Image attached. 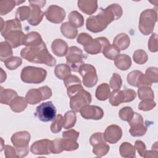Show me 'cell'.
I'll return each mask as SVG.
<instances>
[{
    "label": "cell",
    "mask_w": 158,
    "mask_h": 158,
    "mask_svg": "<svg viewBox=\"0 0 158 158\" xmlns=\"http://www.w3.org/2000/svg\"><path fill=\"white\" fill-rule=\"evenodd\" d=\"M123 14L122 7L118 4H112L101 10L96 15H91L86 21V28L93 33H99L105 30L112 21L120 19Z\"/></svg>",
    "instance_id": "obj_1"
},
{
    "label": "cell",
    "mask_w": 158,
    "mask_h": 158,
    "mask_svg": "<svg viewBox=\"0 0 158 158\" xmlns=\"http://www.w3.org/2000/svg\"><path fill=\"white\" fill-rule=\"evenodd\" d=\"M20 56L32 63L43 64L49 67H54L56 64V59L49 52L44 41L36 46L23 48L20 51Z\"/></svg>",
    "instance_id": "obj_2"
},
{
    "label": "cell",
    "mask_w": 158,
    "mask_h": 158,
    "mask_svg": "<svg viewBox=\"0 0 158 158\" xmlns=\"http://www.w3.org/2000/svg\"><path fill=\"white\" fill-rule=\"evenodd\" d=\"M30 134L27 131L16 132L11 136L10 140L16 151L18 157H24L28 154V143L30 141Z\"/></svg>",
    "instance_id": "obj_3"
},
{
    "label": "cell",
    "mask_w": 158,
    "mask_h": 158,
    "mask_svg": "<svg viewBox=\"0 0 158 158\" xmlns=\"http://www.w3.org/2000/svg\"><path fill=\"white\" fill-rule=\"evenodd\" d=\"M157 20V10L148 9L143 10L139 16V30L144 35H148L152 33L155 24Z\"/></svg>",
    "instance_id": "obj_4"
},
{
    "label": "cell",
    "mask_w": 158,
    "mask_h": 158,
    "mask_svg": "<svg viewBox=\"0 0 158 158\" xmlns=\"http://www.w3.org/2000/svg\"><path fill=\"white\" fill-rule=\"evenodd\" d=\"M47 76V72L43 68L27 66L23 68L20 78L23 82L30 84H38L44 81Z\"/></svg>",
    "instance_id": "obj_5"
},
{
    "label": "cell",
    "mask_w": 158,
    "mask_h": 158,
    "mask_svg": "<svg viewBox=\"0 0 158 158\" xmlns=\"http://www.w3.org/2000/svg\"><path fill=\"white\" fill-rule=\"evenodd\" d=\"M67 65L75 72H78L80 67L84 64L85 56L81 49L77 46H70L65 55Z\"/></svg>",
    "instance_id": "obj_6"
},
{
    "label": "cell",
    "mask_w": 158,
    "mask_h": 158,
    "mask_svg": "<svg viewBox=\"0 0 158 158\" xmlns=\"http://www.w3.org/2000/svg\"><path fill=\"white\" fill-rule=\"evenodd\" d=\"M51 96V89L48 86H44L38 89L33 88L28 90L26 94L25 99L28 104L34 105L49 99Z\"/></svg>",
    "instance_id": "obj_7"
},
{
    "label": "cell",
    "mask_w": 158,
    "mask_h": 158,
    "mask_svg": "<svg viewBox=\"0 0 158 158\" xmlns=\"http://www.w3.org/2000/svg\"><path fill=\"white\" fill-rule=\"evenodd\" d=\"M34 115L40 121L48 122L56 118V109L52 101H47L37 106Z\"/></svg>",
    "instance_id": "obj_8"
},
{
    "label": "cell",
    "mask_w": 158,
    "mask_h": 158,
    "mask_svg": "<svg viewBox=\"0 0 158 158\" xmlns=\"http://www.w3.org/2000/svg\"><path fill=\"white\" fill-rule=\"evenodd\" d=\"M136 96V92L131 89L112 91L109 95V102L112 106H117L123 102L133 101Z\"/></svg>",
    "instance_id": "obj_9"
},
{
    "label": "cell",
    "mask_w": 158,
    "mask_h": 158,
    "mask_svg": "<svg viewBox=\"0 0 158 158\" xmlns=\"http://www.w3.org/2000/svg\"><path fill=\"white\" fill-rule=\"evenodd\" d=\"M78 72L83 78V83L87 88L95 86L98 82V75L95 67L91 64H83L80 68Z\"/></svg>",
    "instance_id": "obj_10"
},
{
    "label": "cell",
    "mask_w": 158,
    "mask_h": 158,
    "mask_svg": "<svg viewBox=\"0 0 158 158\" xmlns=\"http://www.w3.org/2000/svg\"><path fill=\"white\" fill-rule=\"evenodd\" d=\"M91 101L92 97L91 94L84 89H82L78 93L70 98V107L72 110L78 112L83 106L89 104Z\"/></svg>",
    "instance_id": "obj_11"
},
{
    "label": "cell",
    "mask_w": 158,
    "mask_h": 158,
    "mask_svg": "<svg viewBox=\"0 0 158 158\" xmlns=\"http://www.w3.org/2000/svg\"><path fill=\"white\" fill-rule=\"evenodd\" d=\"M110 43L106 37H98L91 40L89 43L83 46L84 50L88 54L95 55L102 52L103 49Z\"/></svg>",
    "instance_id": "obj_12"
},
{
    "label": "cell",
    "mask_w": 158,
    "mask_h": 158,
    "mask_svg": "<svg viewBox=\"0 0 158 158\" xmlns=\"http://www.w3.org/2000/svg\"><path fill=\"white\" fill-rule=\"evenodd\" d=\"M46 19L53 23H61L65 17V10L57 5L49 6L44 12Z\"/></svg>",
    "instance_id": "obj_13"
},
{
    "label": "cell",
    "mask_w": 158,
    "mask_h": 158,
    "mask_svg": "<svg viewBox=\"0 0 158 158\" xmlns=\"http://www.w3.org/2000/svg\"><path fill=\"white\" fill-rule=\"evenodd\" d=\"M30 151L35 155H48L52 153V141L43 139L34 142L30 146Z\"/></svg>",
    "instance_id": "obj_14"
},
{
    "label": "cell",
    "mask_w": 158,
    "mask_h": 158,
    "mask_svg": "<svg viewBox=\"0 0 158 158\" xmlns=\"http://www.w3.org/2000/svg\"><path fill=\"white\" fill-rule=\"evenodd\" d=\"M80 112L81 117L87 120H100L104 116V111L100 107L89 104L83 106Z\"/></svg>",
    "instance_id": "obj_15"
},
{
    "label": "cell",
    "mask_w": 158,
    "mask_h": 158,
    "mask_svg": "<svg viewBox=\"0 0 158 158\" xmlns=\"http://www.w3.org/2000/svg\"><path fill=\"white\" fill-rule=\"evenodd\" d=\"M104 136L106 142L110 144H115L121 139L122 136V130L117 125H110L106 128Z\"/></svg>",
    "instance_id": "obj_16"
},
{
    "label": "cell",
    "mask_w": 158,
    "mask_h": 158,
    "mask_svg": "<svg viewBox=\"0 0 158 158\" xmlns=\"http://www.w3.org/2000/svg\"><path fill=\"white\" fill-rule=\"evenodd\" d=\"M15 30H22V25L19 20L15 19L4 22L1 18V33L4 38L10 31Z\"/></svg>",
    "instance_id": "obj_17"
},
{
    "label": "cell",
    "mask_w": 158,
    "mask_h": 158,
    "mask_svg": "<svg viewBox=\"0 0 158 158\" xmlns=\"http://www.w3.org/2000/svg\"><path fill=\"white\" fill-rule=\"evenodd\" d=\"M25 35L22 30H15L9 33L5 37V40L8 42L12 48H16L23 45Z\"/></svg>",
    "instance_id": "obj_18"
},
{
    "label": "cell",
    "mask_w": 158,
    "mask_h": 158,
    "mask_svg": "<svg viewBox=\"0 0 158 158\" xmlns=\"http://www.w3.org/2000/svg\"><path fill=\"white\" fill-rule=\"evenodd\" d=\"M77 5L79 9L87 15H92L98 9L97 1L79 0L77 1Z\"/></svg>",
    "instance_id": "obj_19"
},
{
    "label": "cell",
    "mask_w": 158,
    "mask_h": 158,
    "mask_svg": "<svg viewBox=\"0 0 158 158\" xmlns=\"http://www.w3.org/2000/svg\"><path fill=\"white\" fill-rule=\"evenodd\" d=\"M69 47L67 43L62 39H56L51 44L52 52L58 57H63L66 55Z\"/></svg>",
    "instance_id": "obj_20"
},
{
    "label": "cell",
    "mask_w": 158,
    "mask_h": 158,
    "mask_svg": "<svg viewBox=\"0 0 158 158\" xmlns=\"http://www.w3.org/2000/svg\"><path fill=\"white\" fill-rule=\"evenodd\" d=\"M43 42L40 34L36 31H31L25 35L23 45L28 47L36 46Z\"/></svg>",
    "instance_id": "obj_21"
},
{
    "label": "cell",
    "mask_w": 158,
    "mask_h": 158,
    "mask_svg": "<svg viewBox=\"0 0 158 158\" xmlns=\"http://www.w3.org/2000/svg\"><path fill=\"white\" fill-rule=\"evenodd\" d=\"M130 44V39L128 35L125 33L118 34L113 40V44L120 51L127 49Z\"/></svg>",
    "instance_id": "obj_22"
},
{
    "label": "cell",
    "mask_w": 158,
    "mask_h": 158,
    "mask_svg": "<svg viewBox=\"0 0 158 158\" xmlns=\"http://www.w3.org/2000/svg\"><path fill=\"white\" fill-rule=\"evenodd\" d=\"M44 13L38 7H31V13L27 21L32 26H37L43 20Z\"/></svg>",
    "instance_id": "obj_23"
},
{
    "label": "cell",
    "mask_w": 158,
    "mask_h": 158,
    "mask_svg": "<svg viewBox=\"0 0 158 158\" xmlns=\"http://www.w3.org/2000/svg\"><path fill=\"white\" fill-rule=\"evenodd\" d=\"M114 64L116 67L120 70H127L131 65V59L129 56L121 54L114 60Z\"/></svg>",
    "instance_id": "obj_24"
},
{
    "label": "cell",
    "mask_w": 158,
    "mask_h": 158,
    "mask_svg": "<svg viewBox=\"0 0 158 158\" xmlns=\"http://www.w3.org/2000/svg\"><path fill=\"white\" fill-rule=\"evenodd\" d=\"M17 93L15 91L12 89H4L1 87V98L0 102L2 104L10 105L11 102L17 97Z\"/></svg>",
    "instance_id": "obj_25"
},
{
    "label": "cell",
    "mask_w": 158,
    "mask_h": 158,
    "mask_svg": "<svg viewBox=\"0 0 158 158\" xmlns=\"http://www.w3.org/2000/svg\"><path fill=\"white\" fill-rule=\"evenodd\" d=\"M25 1H14V0H5L0 1V14L1 15H4L10 12L14 7L24 2Z\"/></svg>",
    "instance_id": "obj_26"
},
{
    "label": "cell",
    "mask_w": 158,
    "mask_h": 158,
    "mask_svg": "<svg viewBox=\"0 0 158 158\" xmlns=\"http://www.w3.org/2000/svg\"><path fill=\"white\" fill-rule=\"evenodd\" d=\"M26 99L22 96L16 97L10 104L9 106L11 110L15 112L19 113L23 111L27 106Z\"/></svg>",
    "instance_id": "obj_27"
},
{
    "label": "cell",
    "mask_w": 158,
    "mask_h": 158,
    "mask_svg": "<svg viewBox=\"0 0 158 158\" xmlns=\"http://www.w3.org/2000/svg\"><path fill=\"white\" fill-rule=\"evenodd\" d=\"M110 94V89L109 85L106 83H104L99 85L96 89V98L99 101H106L107 100L109 95Z\"/></svg>",
    "instance_id": "obj_28"
},
{
    "label": "cell",
    "mask_w": 158,
    "mask_h": 158,
    "mask_svg": "<svg viewBox=\"0 0 158 158\" xmlns=\"http://www.w3.org/2000/svg\"><path fill=\"white\" fill-rule=\"evenodd\" d=\"M120 156L123 157L135 158L136 157L135 147L128 142H124L121 144L119 148Z\"/></svg>",
    "instance_id": "obj_29"
},
{
    "label": "cell",
    "mask_w": 158,
    "mask_h": 158,
    "mask_svg": "<svg viewBox=\"0 0 158 158\" xmlns=\"http://www.w3.org/2000/svg\"><path fill=\"white\" fill-rule=\"evenodd\" d=\"M60 31L64 36L69 39H74L78 34V30L69 22L63 23L60 26Z\"/></svg>",
    "instance_id": "obj_30"
},
{
    "label": "cell",
    "mask_w": 158,
    "mask_h": 158,
    "mask_svg": "<svg viewBox=\"0 0 158 158\" xmlns=\"http://www.w3.org/2000/svg\"><path fill=\"white\" fill-rule=\"evenodd\" d=\"M69 22L75 28L81 27L84 24L83 15L77 10L72 11L69 15Z\"/></svg>",
    "instance_id": "obj_31"
},
{
    "label": "cell",
    "mask_w": 158,
    "mask_h": 158,
    "mask_svg": "<svg viewBox=\"0 0 158 158\" xmlns=\"http://www.w3.org/2000/svg\"><path fill=\"white\" fill-rule=\"evenodd\" d=\"M10 44L6 41H2L0 43V60L4 62L6 59L10 57L13 55V51Z\"/></svg>",
    "instance_id": "obj_32"
},
{
    "label": "cell",
    "mask_w": 158,
    "mask_h": 158,
    "mask_svg": "<svg viewBox=\"0 0 158 158\" xmlns=\"http://www.w3.org/2000/svg\"><path fill=\"white\" fill-rule=\"evenodd\" d=\"M71 69L67 64H60L56 66L54 69L55 75L60 80H64L67 76L71 74Z\"/></svg>",
    "instance_id": "obj_33"
},
{
    "label": "cell",
    "mask_w": 158,
    "mask_h": 158,
    "mask_svg": "<svg viewBox=\"0 0 158 158\" xmlns=\"http://www.w3.org/2000/svg\"><path fill=\"white\" fill-rule=\"evenodd\" d=\"M77 122L76 113L73 110L67 111L64 116V125L65 129H69L74 127Z\"/></svg>",
    "instance_id": "obj_34"
},
{
    "label": "cell",
    "mask_w": 158,
    "mask_h": 158,
    "mask_svg": "<svg viewBox=\"0 0 158 158\" xmlns=\"http://www.w3.org/2000/svg\"><path fill=\"white\" fill-rule=\"evenodd\" d=\"M103 55L109 60H115L120 54V50L114 44H109L102 51Z\"/></svg>",
    "instance_id": "obj_35"
},
{
    "label": "cell",
    "mask_w": 158,
    "mask_h": 158,
    "mask_svg": "<svg viewBox=\"0 0 158 158\" xmlns=\"http://www.w3.org/2000/svg\"><path fill=\"white\" fill-rule=\"evenodd\" d=\"M147 131V127L144 125V123H135L130 126L129 132L132 136H142L146 134Z\"/></svg>",
    "instance_id": "obj_36"
},
{
    "label": "cell",
    "mask_w": 158,
    "mask_h": 158,
    "mask_svg": "<svg viewBox=\"0 0 158 158\" xmlns=\"http://www.w3.org/2000/svg\"><path fill=\"white\" fill-rule=\"evenodd\" d=\"M60 145L62 151H67L77 150L79 147L78 143L75 140L66 138H60Z\"/></svg>",
    "instance_id": "obj_37"
},
{
    "label": "cell",
    "mask_w": 158,
    "mask_h": 158,
    "mask_svg": "<svg viewBox=\"0 0 158 158\" xmlns=\"http://www.w3.org/2000/svg\"><path fill=\"white\" fill-rule=\"evenodd\" d=\"M31 13V8L29 6H23L19 7L15 12V18L20 21L28 20Z\"/></svg>",
    "instance_id": "obj_38"
},
{
    "label": "cell",
    "mask_w": 158,
    "mask_h": 158,
    "mask_svg": "<svg viewBox=\"0 0 158 158\" xmlns=\"http://www.w3.org/2000/svg\"><path fill=\"white\" fill-rule=\"evenodd\" d=\"M93 147V154L98 157H102L106 155L110 149L109 144H107L106 142L98 143Z\"/></svg>",
    "instance_id": "obj_39"
},
{
    "label": "cell",
    "mask_w": 158,
    "mask_h": 158,
    "mask_svg": "<svg viewBox=\"0 0 158 158\" xmlns=\"http://www.w3.org/2000/svg\"><path fill=\"white\" fill-rule=\"evenodd\" d=\"M4 62L5 66L9 70H13L17 69L22 65V60L18 56H12L6 59Z\"/></svg>",
    "instance_id": "obj_40"
},
{
    "label": "cell",
    "mask_w": 158,
    "mask_h": 158,
    "mask_svg": "<svg viewBox=\"0 0 158 158\" xmlns=\"http://www.w3.org/2000/svg\"><path fill=\"white\" fill-rule=\"evenodd\" d=\"M133 59L135 63L141 65L148 61V56L143 49H137L133 54Z\"/></svg>",
    "instance_id": "obj_41"
},
{
    "label": "cell",
    "mask_w": 158,
    "mask_h": 158,
    "mask_svg": "<svg viewBox=\"0 0 158 158\" xmlns=\"http://www.w3.org/2000/svg\"><path fill=\"white\" fill-rule=\"evenodd\" d=\"M64 125V117L61 114L56 115L51 125L50 130L54 133H57L60 131L62 127Z\"/></svg>",
    "instance_id": "obj_42"
},
{
    "label": "cell",
    "mask_w": 158,
    "mask_h": 158,
    "mask_svg": "<svg viewBox=\"0 0 158 158\" xmlns=\"http://www.w3.org/2000/svg\"><path fill=\"white\" fill-rule=\"evenodd\" d=\"M138 95L139 99H152L154 98V91L151 87H141L138 89Z\"/></svg>",
    "instance_id": "obj_43"
},
{
    "label": "cell",
    "mask_w": 158,
    "mask_h": 158,
    "mask_svg": "<svg viewBox=\"0 0 158 158\" xmlns=\"http://www.w3.org/2000/svg\"><path fill=\"white\" fill-rule=\"evenodd\" d=\"M156 106V102L152 99H144L141 100L138 105V109L143 111L152 110Z\"/></svg>",
    "instance_id": "obj_44"
},
{
    "label": "cell",
    "mask_w": 158,
    "mask_h": 158,
    "mask_svg": "<svg viewBox=\"0 0 158 158\" xmlns=\"http://www.w3.org/2000/svg\"><path fill=\"white\" fill-rule=\"evenodd\" d=\"M134 112L131 107L126 106L122 108L118 112V115L121 120L128 122L133 117Z\"/></svg>",
    "instance_id": "obj_45"
},
{
    "label": "cell",
    "mask_w": 158,
    "mask_h": 158,
    "mask_svg": "<svg viewBox=\"0 0 158 158\" xmlns=\"http://www.w3.org/2000/svg\"><path fill=\"white\" fill-rule=\"evenodd\" d=\"M145 76L152 83L158 82V69L156 67H151L146 69Z\"/></svg>",
    "instance_id": "obj_46"
},
{
    "label": "cell",
    "mask_w": 158,
    "mask_h": 158,
    "mask_svg": "<svg viewBox=\"0 0 158 158\" xmlns=\"http://www.w3.org/2000/svg\"><path fill=\"white\" fill-rule=\"evenodd\" d=\"M109 85L113 91L119 90L122 85V80L121 77L118 73H113L109 81Z\"/></svg>",
    "instance_id": "obj_47"
},
{
    "label": "cell",
    "mask_w": 158,
    "mask_h": 158,
    "mask_svg": "<svg viewBox=\"0 0 158 158\" xmlns=\"http://www.w3.org/2000/svg\"><path fill=\"white\" fill-rule=\"evenodd\" d=\"M141 73L142 72L139 70H133L130 72L127 77V80L128 84L132 86L136 87L138 79Z\"/></svg>",
    "instance_id": "obj_48"
},
{
    "label": "cell",
    "mask_w": 158,
    "mask_h": 158,
    "mask_svg": "<svg viewBox=\"0 0 158 158\" xmlns=\"http://www.w3.org/2000/svg\"><path fill=\"white\" fill-rule=\"evenodd\" d=\"M158 43H157V35L153 33L148 41V49L152 52H156L158 51Z\"/></svg>",
    "instance_id": "obj_49"
},
{
    "label": "cell",
    "mask_w": 158,
    "mask_h": 158,
    "mask_svg": "<svg viewBox=\"0 0 158 158\" xmlns=\"http://www.w3.org/2000/svg\"><path fill=\"white\" fill-rule=\"evenodd\" d=\"M104 142H106V141L104 138V133L101 132H97L94 133L89 138V143L92 146H94L98 143Z\"/></svg>",
    "instance_id": "obj_50"
},
{
    "label": "cell",
    "mask_w": 158,
    "mask_h": 158,
    "mask_svg": "<svg viewBox=\"0 0 158 158\" xmlns=\"http://www.w3.org/2000/svg\"><path fill=\"white\" fill-rule=\"evenodd\" d=\"M64 85L65 86V87L68 88V87L74 85L81 84V82L80 78L77 76L70 74V75L67 76L64 79Z\"/></svg>",
    "instance_id": "obj_51"
},
{
    "label": "cell",
    "mask_w": 158,
    "mask_h": 158,
    "mask_svg": "<svg viewBox=\"0 0 158 158\" xmlns=\"http://www.w3.org/2000/svg\"><path fill=\"white\" fill-rule=\"evenodd\" d=\"M152 86V83L147 78V77L143 73L139 75L136 87H151Z\"/></svg>",
    "instance_id": "obj_52"
},
{
    "label": "cell",
    "mask_w": 158,
    "mask_h": 158,
    "mask_svg": "<svg viewBox=\"0 0 158 158\" xmlns=\"http://www.w3.org/2000/svg\"><path fill=\"white\" fill-rule=\"evenodd\" d=\"M93 40L91 36L86 33H81L77 37V41L78 43L83 45V46L88 44L89 42Z\"/></svg>",
    "instance_id": "obj_53"
},
{
    "label": "cell",
    "mask_w": 158,
    "mask_h": 158,
    "mask_svg": "<svg viewBox=\"0 0 158 158\" xmlns=\"http://www.w3.org/2000/svg\"><path fill=\"white\" fill-rule=\"evenodd\" d=\"M79 135H80V133L75 130H73V129L64 131L62 133V136L64 138L73 139V140H75V141H77L78 139Z\"/></svg>",
    "instance_id": "obj_54"
},
{
    "label": "cell",
    "mask_w": 158,
    "mask_h": 158,
    "mask_svg": "<svg viewBox=\"0 0 158 158\" xmlns=\"http://www.w3.org/2000/svg\"><path fill=\"white\" fill-rule=\"evenodd\" d=\"M67 89V95L70 98L72 96H73L75 94L78 93L80 91H81L82 89H83L81 84H77V85H74L72 86H70Z\"/></svg>",
    "instance_id": "obj_55"
},
{
    "label": "cell",
    "mask_w": 158,
    "mask_h": 158,
    "mask_svg": "<svg viewBox=\"0 0 158 158\" xmlns=\"http://www.w3.org/2000/svg\"><path fill=\"white\" fill-rule=\"evenodd\" d=\"M134 147L137 150L139 156L141 157H144V155L146 151V147L145 144L140 140H137L135 143Z\"/></svg>",
    "instance_id": "obj_56"
},
{
    "label": "cell",
    "mask_w": 158,
    "mask_h": 158,
    "mask_svg": "<svg viewBox=\"0 0 158 158\" xmlns=\"http://www.w3.org/2000/svg\"><path fill=\"white\" fill-rule=\"evenodd\" d=\"M4 155L7 158L18 157L14 147L13 148L9 145L4 146Z\"/></svg>",
    "instance_id": "obj_57"
},
{
    "label": "cell",
    "mask_w": 158,
    "mask_h": 158,
    "mask_svg": "<svg viewBox=\"0 0 158 158\" xmlns=\"http://www.w3.org/2000/svg\"><path fill=\"white\" fill-rule=\"evenodd\" d=\"M29 4H30L31 7H38L39 8H41L43 7L46 2V1L44 0H42V1H28Z\"/></svg>",
    "instance_id": "obj_58"
},
{
    "label": "cell",
    "mask_w": 158,
    "mask_h": 158,
    "mask_svg": "<svg viewBox=\"0 0 158 158\" xmlns=\"http://www.w3.org/2000/svg\"><path fill=\"white\" fill-rule=\"evenodd\" d=\"M157 157V151L151 150V151H146L144 157L145 158H152V157Z\"/></svg>",
    "instance_id": "obj_59"
},
{
    "label": "cell",
    "mask_w": 158,
    "mask_h": 158,
    "mask_svg": "<svg viewBox=\"0 0 158 158\" xmlns=\"http://www.w3.org/2000/svg\"><path fill=\"white\" fill-rule=\"evenodd\" d=\"M6 79V73L1 68V83H3Z\"/></svg>",
    "instance_id": "obj_60"
}]
</instances>
